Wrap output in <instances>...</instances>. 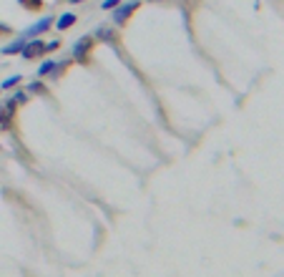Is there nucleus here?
Segmentation results:
<instances>
[{
  "label": "nucleus",
  "mask_w": 284,
  "mask_h": 277,
  "mask_svg": "<svg viewBox=\"0 0 284 277\" xmlns=\"http://www.w3.org/2000/svg\"><path fill=\"white\" fill-rule=\"evenodd\" d=\"M53 20H56L53 15H43L40 20H35L33 26H28V28H26V31H23V33H20V35H23L26 40H30V38H38V35H43V33H46V31H51V26H53Z\"/></svg>",
  "instance_id": "obj_1"
},
{
  "label": "nucleus",
  "mask_w": 284,
  "mask_h": 277,
  "mask_svg": "<svg viewBox=\"0 0 284 277\" xmlns=\"http://www.w3.org/2000/svg\"><path fill=\"white\" fill-rule=\"evenodd\" d=\"M136 8H139V0L118 3V5L114 8V13H111V15H114V23H118V26H121V23H126V20H128V15H131Z\"/></svg>",
  "instance_id": "obj_2"
},
{
  "label": "nucleus",
  "mask_w": 284,
  "mask_h": 277,
  "mask_svg": "<svg viewBox=\"0 0 284 277\" xmlns=\"http://www.w3.org/2000/svg\"><path fill=\"white\" fill-rule=\"evenodd\" d=\"M46 53V43L40 40V38H30L28 43L23 46V51H20V56L26 58V61H33V58H38V56H43Z\"/></svg>",
  "instance_id": "obj_3"
},
{
  "label": "nucleus",
  "mask_w": 284,
  "mask_h": 277,
  "mask_svg": "<svg viewBox=\"0 0 284 277\" xmlns=\"http://www.w3.org/2000/svg\"><path fill=\"white\" fill-rule=\"evenodd\" d=\"M91 46H93V35H81V38L73 43V48H71V56H73L76 61H85V56H88Z\"/></svg>",
  "instance_id": "obj_4"
},
{
  "label": "nucleus",
  "mask_w": 284,
  "mask_h": 277,
  "mask_svg": "<svg viewBox=\"0 0 284 277\" xmlns=\"http://www.w3.org/2000/svg\"><path fill=\"white\" fill-rule=\"evenodd\" d=\"M63 66H65V63H58V61H53V58H48V61H43L40 66H38L35 76H38V78H46V76H58V73L63 71Z\"/></svg>",
  "instance_id": "obj_5"
},
{
  "label": "nucleus",
  "mask_w": 284,
  "mask_h": 277,
  "mask_svg": "<svg viewBox=\"0 0 284 277\" xmlns=\"http://www.w3.org/2000/svg\"><path fill=\"white\" fill-rule=\"evenodd\" d=\"M76 20H78V18H76V13H71V10H68V13H60V15H58L56 20H53V26H56L58 31H68L71 26H76Z\"/></svg>",
  "instance_id": "obj_6"
},
{
  "label": "nucleus",
  "mask_w": 284,
  "mask_h": 277,
  "mask_svg": "<svg viewBox=\"0 0 284 277\" xmlns=\"http://www.w3.org/2000/svg\"><path fill=\"white\" fill-rule=\"evenodd\" d=\"M26 43H28V40H26L23 35H18L15 40H10L8 46H3V51H0V53H3V56H15V53H20V51H23V46H26Z\"/></svg>",
  "instance_id": "obj_7"
},
{
  "label": "nucleus",
  "mask_w": 284,
  "mask_h": 277,
  "mask_svg": "<svg viewBox=\"0 0 284 277\" xmlns=\"http://www.w3.org/2000/svg\"><path fill=\"white\" fill-rule=\"evenodd\" d=\"M23 81V76L20 73H15V76H10V78H5L3 83H0V91H8V89H15L18 83Z\"/></svg>",
  "instance_id": "obj_8"
},
{
  "label": "nucleus",
  "mask_w": 284,
  "mask_h": 277,
  "mask_svg": "<svg viewBox=\"0 0 284 277\" xmlns=\"http://www.w3.org/2000/svg\"><path fill=\"white\" fill-rule=\"evenodd\" d=\"M114 35H116V33L111 31L108 26H101L98 31L93 33V38H101V40H114Z\"/></svg>",
  "instance_id": "obj_9"
},
{
  "label": "nucleus",
  "mask_w": 284,
  "mask_h": 277,
  "mask_svg": "<svg viewBox=\"0 0 284 277\" xmlns=\"http://www.w3.org/2000/svg\"><path fill=\"white\" fill-rule=\"evenodd\" d=\"M28 93H43L46 91V83L38 78V81H33V83H28V89H26Z\"/></svg>",
  "instance_id": "obj_10"
},
{
  "label": "nucleus",
  "mask_w": 284,
  "mask_h": 277,
  "mask_svg": "<svg viewBox=\"0 0 284 277\" xmlns=\"http://www.w3.org/2000/svg\"><path fill=\"white\" fill-rule=\"evenodd\" d=\"M28 96H30L28 91H15L13 101H15V103H26V101H28Z\"/></svg>",
  "instance_id": "obj_11"
},
{
  "label": "nucleus",
  "mask_w": 284,
  "mask_h": 277,
  "mask_svg": "<svg viewBox=\"0 0 284 277\" xmlns=\"http://www.w3.org/2000/svg\"><path fill=\"white\" fill-rule=\"evenodd\" d=\"M118 3H121V0H103V3H101V8H103V10H114Z\"/></svg>",
  "instance_id": "obj_12"
},
{
  "label": "nucleus",
  "mask_w": 284,
  "mask_h": 277,
  "mask_svg": "<svg viewBox=\"0 0 284 277\" xmlns=\"http://www.w3.org/2000/svg\"><path fill=\"white\" fill-rule=\"evenodd\" d=\"M60 48V40H51V43H46V53H51V51H58Z\"/></svg>",
  "instance_id": "obj_13"
},
{
  "label": "nucleus",
  "mask_w": 284,
  "mask_h": 277,
  "mask_svg": "<svg viewBox=\"0 0 284 277\" xmlns=\"http://www.w3.org/2000/svg\"><path fill=\"white\" fill-rule=\"evenodd\" d=\"M71 3H73V5H76V3H83V0H71Z\"/></svg>",
  "instance_id": "obj_14"
}]
</instances>
